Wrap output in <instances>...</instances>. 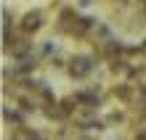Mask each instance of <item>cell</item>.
<instances>
[{
    "label": "cell",
    "mask_w": 146,
    "mask_h": 140,
    "mask_svg": "<svg viewBox=\"0 0 146 140\" xmlns=\"http://www.w3.org/2000/svg\"><path fill=\"white\" fill-rule=\"evenodd\" d=\"M53 40H45V42H42V45H40V56H48L50 58V53H53Z\"/></svg>",
    "instance_id": "12"
},
{
    "label": "cell",
    "mask_w": 146,
    "mask_h": 140,
    "mask_svg": "<svg viewBox=\"0 0 146 140\" xmlns=\"http://www.w3.org/2000/svg\"><path fill=\"white\" fill-rule=\"evenodd\" d=\"M90 3H93V0H77V8H88Z\"/></svg>",
    "instance_id": "14"
},
{
    "label": "cell",
    "mask_w": 146,
    "mask_h": 140,
    "mask_svg": "<svg viewBox=\"0 0 146 140\" xmlns=\"http://www.w3.org/2000/svg\"><path fill=\"white\" fill-rule=\"evenodd\" d=\"M37 69V56H27V58H21V61H16L13 64V72L21 77V80H27V74H32Z\"/></svg>",
    "instance_id": "8"
},
{
    "label": "cell",
    "mask_w": 146,
    "mask_h": 140,
    "mask_svg": "<svg viewBox=\"0 0 146 140\" xmlns=\"http://www.w3.org/2000/svg\"><path fill=\"white\" fill-rule=\"evenodd\" d=\"M77 19H80V16H77L74 8H61V13H58V19H56V32L58 34H72V27H74Z\"/></svg>",
    "instance_id": "5"
},
{
    "label": "cell",
    "mask_w": 146,
    "mask_h": 140,
    "mask_svg": "<svg viewBox=\"0 0 146 140\" xmlns=\"http://www.w3.org/2000/svg\"><path fill=\"white\" fill-rule=\"evenodd\" d=\"M109 40H111L109 24L96 21V27H93V32H90V42H93V45H104V42H109Z\"/></svg>",
    "instance_id": "7"
},
{
    "label": "cell",
    "mask_w": 146,
    "mask_h": 140,
    "mask_svg": "<svg viewBox=\"0 0 146 140\" xmlns=\"http://www.w3.org/2000/svg\"><path fill=\"white\" fill-rule=\"evenodd\" d=\"M3 116H5L8 124H13V129L16 127H27V124H24V116H21V108H5Z\"/></svg>",
    "instance_id": "10"
},
{
    "label": "cell",
    "mask_w": 146,
    "mask_h": 140,
    "mask_svg": "<svg viewBox=\"0 0 146 140\" xmlns=\"http://www.w3.org/2000/svg\"><path fill=\"white\" fill-rule=\"evenodd\" d=\"M77 140H98V137H88V135H82V137H77Z\"/></svg>",
    "instance_id": "16"
},
{
    "label": "cell",
    "mask_w": 146,
    "mask_h": 140,
    "mask_svg": "<svg viewBox=\"0 0 146 140\" xmlns=\"http://www.w3.org/2000/svg\"><path fill=\"white\" fill-rule=\"evenodd\" d=\"M125 119H127L125 111H109L104 124H109V127H119V124H125Z\"/></svg>",
    "instance_id": "11"
},
{
    "label": "cell",
    "mask_w": 146,
    "mask_h": 140,
    "mask_svg": "<svg viewBox=\"0 0 146 140\" xmlns=\"http://www.w3.org/2000/svg\"><path fill=\"white\" fill-rule=\"evenodd\" d=\"M117 3H119V5H127V3H130V0H117Z\"/></svg>",
    "instance_id": "17"
},
{
    "label": "cell",
    "mask_w": 146,
    "mask_h": 140,
    "mask_svg": "<svg viewBox=\"0 0 146 140\" xmlns=\"http://www.w3.org/2000/svg\"><path fill=\"white\" fill-rule=\"evenodd\" d=\"M141 5H143V11H146V0H141Z\"/></svg>",
    "instance_id": "18"
},
{
    "label": "cell",
    "mask_w": 146,
    "mask_h": 140,
    "mask_svg": "<svg viewBox=\"0 0 146 140\" xmlns=\"http://www.w3.org/2000/svg\"><path fill=\"white\" fill-rule=\"evenodd\" d=\"M48 66H50V69H64L66 64H64L61 56H50V58H48Z\"/></svg>",
    "instance_id": "13"
},
{
    "label": "cell",
    "mask_w": 146,
    "mask_h": 140,
    "mask_svg": "<svg viewBox=\"0 0 146 140\" xmlns=\"http://www.w3.org/2000/svg\"><path fill=\"white\" fill-rule=\"evenodd\" d=\"M72 122L77 129H93L98 124V106H77L72 114Z\"/></svg>",
    "instance_id": "2"
},
{
    "label": "cell",
    "mask_w": 146,
    "mask_h": 140,
    "mask_svg": "<svg viewBox=\"0 0 146 140\" xmlns=\"http://www.w3.org/2000/svg\"><path fill=\"white\" fill-rule=\"evenodd\" d=\"M42 24H45V21H42V11H37V8H35V11H27V13L21 16L19 29H21V34L32 37L35 32H40V29H42Z\"/></svg>",
    "instance_id": "3"
},
{
    "label": "cell",
    "mask_w": 146,
    "mask_h": 140,
    "mask_svg": "<svg viewBox=\"0 0 146 140\" xmlns=\"http://www.w3.org/2000/svg\"><path fill=\"white\" fill-rule=\"evenodd\" d=\"M45 116H48L50 122H64V119H69L72 114H69V111H66V108L61 106V101H58V103H53L50 108H45Z\"/></svg>",
    "instance_id": "9"
},
{
    "label": "cell",
    "mask_w": 146,
    "mask_h": 140,
    "mask_svg": "<svg viewBox=\"0 0 146 140\" xmlns=\"http://www.w3.org/2000/svg\"><path fill=\"white\" fill-rule=\"evenodd\" d=\"M93 27H96V19H90V16H80V19L74 21L69 37H77V40H80V37H90Z\"/></svg>",
    "instance_id": "6"
},
{
    "label": "cell",
    "mask_w": 146,
    "mask_h": 140,
    "mask_svg": "<svg viewBox=\"0 0 146 140\" xmlns=\"http://www.w3.org/2000/svg\"><path fill=\"white\" fill-rule=\"evenodd\" d=\"M96 69V58L93 56H85V53H77L66 61V72H69L72 80H88Z\"/></svg>",
    "instance_id": "1"
},
{
    "label": "cell",
    "mask_w": 146,
    "mask_h": 140,
    "mask_svg": "<svg viewBox=\"0 0 146 140\" xmlns=\"http://www.w3.org/2000/svg\"><path fill=\"white\" fill-rule=\"evenodd\" d=\"M5 53H11V58H16V61H21V58L32 56V37H27V34L16 37L11 45L5 48Z\"/></svg>",
    "instance_id": "4"
},
{
    "label": "cell",
    "mask_w": 146,
    "mask_h": 140,
    "mask_svg": "<svg viewBox=\"0 0 146 140\" xmlns=\"http://www.w3.org/2000/svg\"><path fill=\"white\" fill-rule=\"evenodd\" d=\"M133 140H146V132H138V135H135Z\"/></svg>",
    "instance_id": "15"
}]
</instances>
